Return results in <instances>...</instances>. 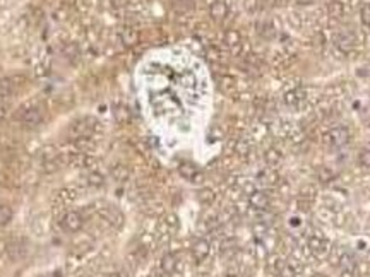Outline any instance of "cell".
I'll list each match as a JSON object with an SVG mask.
<instances>
[{"label":"cell","instance_id":"4","mask_svg":"<svg viewBox=\"0 0 370 277\" xmlns=\"http://www.w3.org/2000/svg\"><path fill=\"white\" fill-rule=\"evenodd\" d=\"M209 251H211V245H209L207 240H197L192 245V259L196 260V264H201L209 257Z\"/></svg>","mask_w":370,"mask_h":277},{"label":"cell","instance_id":"29","mask_svg":"<svg viewBox=\"0 0 370 277\" xmlns=\"http://www.w3.org/2000/svg\"><path fill=\"white\" fill-rule=\"evenodd\" d=\"M225 277H240V275H235V274H228V275H225Z\"/></svg>","mask_w":370,"mask_h":277},{"label":"cell","instance_id":"21","mask_svg":"<svg viewBox=\"0 0 370 277\" xmlns=\"http://www.w3.org/2000/svg\"><path fill=\"white\" fill-rule=\"evenodd\" d=\"M329 14L333 17H341L343 16V6L339 2H331V6H329Z\"/></svg>","mask_w":370,"mask_h":277},{"label":"cell","instance_id":"9","mask_svg":"<svg viewBox=\"0 0 370 277\" xmlns=\"http://www.w3.org/2000/svg\"><path fill=\"white\" fill-rule=\"evenodd\" d=\"M309 248L310 251H312L314 255H322L328 251V241H326V238L324 236H320V235H314V236H310L309 238Z\"/></svg>","mask_w":370,"mask_h":277},{"label":"cell","instance_id":"13","mask_svg":"<svg viewBox=\"0 0 370 277\" xmlns=\"http://www.w3.org/2000/svg\"><path fill=\"white\" fill-rule=\"evenodd\" d=\"M264 159H266L267 164H271V166H276V164L280 163L281 159H283V154H281L278 149L271 147V149H267L266 153H264Z\"/></svg>","mask_w":370,"mask_h":277},{"label":"cell","instance_id":"15","mask_svg":"<svg viewBox=\"0 0 370 277\" xmlns=\"http://www.w3.org/2000/svg\"><path fill=\"white\" fill-rule=\"evenodd\" d=\"M197 198L204 204V206H211L214 202V198H216V195H214V192L211 188H202V190H199Z\"/></svg>","mask_w":370,"mask_h":277},{"label":"cell","instance_id":"16","mask_svg":"<svg viewBox=\"0 0 370 277\" xmlns=\"http://www.w3.org/2000/svg\"><path fill=\"white\" fill-rule=\"evenodd\" d=\"M341 269L343 272H346V274H352V272L355 270V267H357V264H355V259L350 254H344L341 257Z\"/></svg>","mask_w":370,"mask_h":277},{"label":"cell","instance_id":"20","mask_svg":"<svg viewBox=\"0 0 370 277\" xmlns=\"http://www.w3.org/2000/svg\"><path fill=\"white\" fill-rule=\"evenodd\" d=\"M87 182H89L91 187H103L105 180H103V177H101L100 173L92 171V173L89 174V177H87Z\"/></svg>","mask_w":370,"mask_h":277},{"label":"cell","instance_id":"14","mask_svg":"<svg viewBox=\"0 0 370 277\" xmlns=\"http://www.w3.org/2000/svg\"><path fill=\"white\" fill-rule=\"evenodd\" d=\"M137 40H139V35H137V31H135V29L127 28L124 33H122V41H124L125 45L132 46V45H135V43H137Z\"/></svg>","mask_w":370,"mask_h":277},{"label":"cell","instance_id":"28","mask_svg":"<svg viewBox=\"0 0 370 277\" xmlns=\"http://www.w3.org/2000/svg\"><path fill=\"white\" fill-rule=\"evenodd\" d=\"M4 116H6V110H4V106L0 105V120H4Z\"/></svg>","mask_w":370,"mask_h":277},{"label":"cell","instance_id":"23","mask_svg":"<svg viewBox=\"0 0 370 277\" xmlns=\"http://www.w3.org/2000/svg\"><path fill=\"white\" fill-rule=\"evenodd\" d=\"M243 6H245L247 12L254 14V12H257V9H259V6H261V0H245Z\"/></svg>","mask_w":370,"mask_h":277},{"label":"cell","instance_id":"5","mask_svg":"<svg viewBox=\"0 0 370 277\" xmlns=\"http://www.w3.org/2000/svg\"><path fill=\"white\" fill-rule=\"evenodd\" d=\"M336 45H338V48L341 52L350 53V52L355 50V46H357V36H355L352 31H344V33H341V35L338 36Z\"/></svg>","mask_w":370,"mask_h":277},{"label":"cell","instance_id":"11","mask_svg":"<svg viewBox=\"0 0 370 277\" xmlns=\"http://www.w3.org/2000/svg\"><path fill=\"white\" fill-rule=\"evenodd\" d=\"M161 270L165 272V274H173L175 270H177V257H175L173 254H167V255H163V259H161Z\"/></svg>","mask_w":370,"mask_h":277},{"label":"cell","instance_id":"27","mask_svg":"<svg viewBox=\"0 0 370 277\" xmlns=\"http://www.w3.org/2000/svg\"><path fill=\"white\" fill-rule=\"evenodd\" d=\"M280 275H281V277H295L293 267H290L288 264H285V267H283V269H281V272H280Z\"/></svg>","mask_w":370,"mask_h":277},{"label":"cell","instance_id":"26","mask_svg":"<svg viewBox=\"0 0 370 277\" xmlns=\"http://www.w3.org/2000/svg\"><path fill=\"white\" fill-rule=\"evenodd\" d=\"M249 142H245V140H238L237 145H235V150L238 154H247L249 153Z\"/></svg>","mask_w":370,"mask_h":277},{"label":"cell","instance_id":"10","mask_svg":"<svg viewBox=\"0 0 370 277\" xmlns=\"http://www.w3.org/2000/svg\"><path fill=\"white\" fill-rule=\"evenodd\" d=\"M209 12H211V17L214 21H223L228 16V6L223 0H216L211 6V9H209Z\"/></svg>","mask_w":370,"mask_h":277},{"label":"cell","instance_id":"18","mask_svg":"<svg viewBox=\"0 0 370 277\" xmlns=\"http://www.w3.org/2000/svg\"><path fill=\"white\" fill-rule=\"evenodd\" d=\"M358 164L362 168L370 169V149H362L358 154Z\"/></svg>","mask_w":370,"mask_h":277},{"label":"cell","instance_id":"8","mask_svg":"<svg viewBox=\"0 0 370 277\" xmlns=\"http://www.w3.org/2000/svg\"><path fill=\"white\" fill-rule=\"evenodd\" d=\"M178 173L180 177L189 180V182H199L197 178H201V171L194 163H182L178 166Z\"/></svg>","mask_w":370,"mask_h":277},{"label":"cell","instance_id":"6","mask_svg":"<svg viewBox=\"0 0 370 277\" xmlns=\"http://www.w3.org/2000/svg\"><path fill=\"white\" fill-rule=\"evenodd\" d=\"M249 204L256 211H266L269 206V195L264 190H254L249 195Z\"/></svg>","mask_w":370,"mask_h":277},{"label":"cell","instance_id":"17","mask_svg":"<svg viewBox=\"0 0 370 277\" xmlns=\"http://www.w3.org/2000/svg\"><path fill=\"white\" fill-rule=\"evenodd\" d=\"M12 209L9 206H0V226H7L12 221Z\"/></svg>","mask_w":370,"mask_h":277},{"label":"cell","instance_id":"24","mask_svg":"<svg viewBox=\"0 0 370 277\" xmlns=\"http://www.w3.org/2000/svg\"><path fill=\"white\" fill-rule=\"evenodd\" d=\"M317 177H319L320 182H329V180L334 177V173H333V171H329L328 168H324V166H322V168H319Z\"/></svg>","mask_w":370,"mask_h":277},{"label":"cell","instance_id":"1","mask_svg":"<svg viewBox=\"0 0 370 277\" xmlns=\"http://www.w3.org/2000/svg\"><path fill=\"white\" fill-rule=\"evenodd\" d=\"M350 137H352V134L346 127H333L326 134V142L331 149H339L350 142Z\"/></svg>","mask_w":370,"mask_h":277},{"label":"cell","instance_id":"2","mask_svg":"<svg viewBox=\"0 0 370 277\" xmlns=\"http://www.w3.org/2000/svg\"><path fill=\"white\" fill-rule=\"evenodd\" d=\"M62 226H64L65 231L77 233L82 228V216L76 211H69L62 217Z\"/></svg>","mask_w":370,"mask_h":277},{"label":"cell","instance_id":"19","mask_svg":"<svg viewBox=\"0 0 370 277\" xmlns=\"http://www.w3.org/2000/svg\"><path fill=\"white\" fill-rule=\"evenodd\" d=\"M225 40H226V43H228V45H230V46H233V45H240V35H238L235 29H230V31H226Z\"/></svg>","mask_w":370,"mask_h":277},{"label":"cell","instance_id":"25","mask_svg":"<svg viewBox=\"0 0 370 277\" xmlns=\"http://www.w3.org/2000/svg\"><path fill=\"white\" fill-rule=\"evenodd\" d=\"M115 116H117V120H119L120 123H125V121L129 120V111L125 108H119L115 111Z\"/></svg>","mask_w":370,"mask_h":277},{"label":"cell","instance_id":"7","mask_svg":"<svg viewBox=\"0 0 370 277\" xmlns=\"http://www.w3.org/2000/svg\"><path fill=\"white\" fill-rule=\"evenodd\" d=\"M305 101V92L300 89V87H296V89H291L285 94V103L286 106H290V108H300L302 105H304Z\"/></svg>","mask_w":370,"mask_h":277},{"label":"cell","instance_id":"22","mask_svg":"<svg viewBox=\"0 0 370 277\" xmlns=\"http://www.w3.org/2000/svg\"><path fill=\"white\" fill-rule=\"evenodd\" d=\"M360 19H362V22L365 26L370 28V4H365L362 7V11H360Z\"/></svg>","mask_w":370,"mask_h":277},{"label":"cell","instance_id":"3","mask_svg":"<svg viewBox=\"0 0 370 277\" xmlns=\"http://www.w3.org/2000/svg\"><path fill=\"white\" fill-rule=\"evenodd\" d=\"M41 121H43V113L38 108L24 110V113L21 116V123L24 125V127H28V129L38 127Z\"/></svg>","mask_w":370,"mask_h":277},{"label":"cell","instance_id":"12","mask_svg":"<svg viewBox=\"0 0 370 277\" xmlns=\"http://www.w3.org/2000/svg\"><path fill=\"white\" fill-rule=\"evenodd\" d=\"M129 168L124 166V164H115L113 168H111V177H113L117 182H125V180L129 178Z\"/></svg>","mask_w":370,"mask_h":277}]
</instances>
